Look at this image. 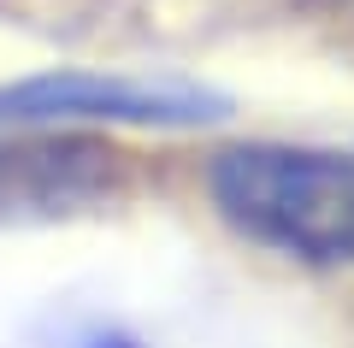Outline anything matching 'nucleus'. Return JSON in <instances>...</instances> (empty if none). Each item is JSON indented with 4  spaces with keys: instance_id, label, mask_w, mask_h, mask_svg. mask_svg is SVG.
Segmentation results:
<instances>
[{
    "instance_id": "f03ea898",
    "label": "nucleus",
    "mask_w": 354,
    "mask_h": 348,
    "mask_svg": "<svg viewBox=\"0 0 354 348\" xmlns=\"http://www.w3.org/2000/svg\"><path fill=\"white\" fill-rule=\"evenodd\" d=\"M230 95L177 71H36L0 83V130H213Z\"/></svg>"
},
{
    "instance_id": "f257e3e1",
    "label": "nucleus",
    "mask_w": 354,
    "mask_h": 348,
    "mask_svg": "<svg viewBox=\"0 0 354 348\" xmlns=\"http://www.w3.org/2000/svg\"><path fill=\"white\" fill-rule=\"evenodd\" d=\"M207 183L242 237L295 260H354V154L248 142L218 154Z\"/></svg>"
},
{
    "instance_id": "7ed1b4c3",
    "label": "nucleus",
    "mask_w": 354,
    "mask_h": 348,
    "mask_svg": "<svg viewBox=\"0 0 354 348\" xmlns=\"http://www.w3.org/2000/svg\"><path fill=\"white\" fill-rule=\"evenodd\" d=\"M124 160L83 130H0V224H53L101 207Z\"/></svg>"
},
{
    "instance_id": "20e7f679",
    "label": "nucleus",
    "mask_w": 354,
    "mask_h": 348,
    "mask_svg": "<svg viewBox=\"0 0 354 348\" xmlns=\"http://www.w3.org/2000/svg\"><path fill=\"white\" fill-rule=\"evenodd\" d=\"M71 348H142L136 336H124V331H113V324H95V331H83Z\"/></svg>"
}]
</instances>
